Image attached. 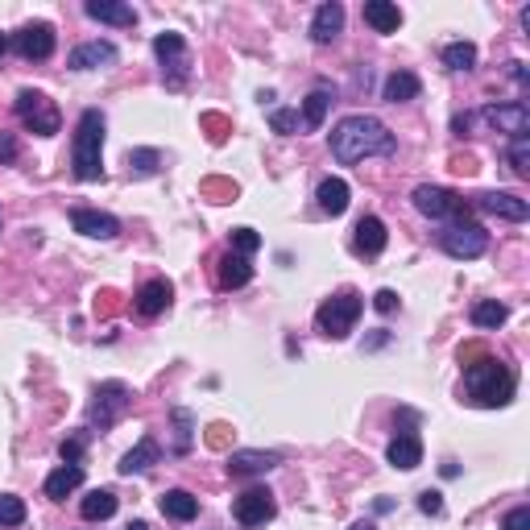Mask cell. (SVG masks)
I'll return each instance as SVG.
<instances>
[{"label":"cell","instance_id":"obj_1","mask_svg":"<svg viewBox=\"0 0 530 530\" xmlns=\"http://www.w3.org/2000/svg\"><path fill=\"white\" fill-rule=\"evenodd\" d=\"M394 150H398V137L378 117H365V112L344 117L332 129V158L344 166L365 162V158H390Z\"/></svg>","mask_w":530,"mask_h":530},{"label":"cell","instance_id":"obj_2","mask_svg":"<svg viewBox=\"0 0 530 530\" xmlns=\"http://www.w3.org/2000/svg\"><path fill=\"white\" fill-rule=\"evenodd\" d=\"M465 390L476 406H489V411H493V406H509V398L518 390V378L489 352V357L473 361V365L465 369Z\"/></svg>","mask_w":530,"mask_h":530},{"label":"cell","instance_id":"obj_3","mask_svg":"<svg viewBox=\"0 0 530 530\" xmlns=\"http://www.w3.org/2000/svg\"><path fill=\"white\" fill-rule=\"evenodd\" d=\"M71 166H75L79 183L104 178V117H100V109H87L79 117L75 141H71Z\"/></svg>","mask_w":530,"mask_h":530},{"label":"cell","instance_id":"obj_4","mask_svg":"<svg viewBox=\"0 0 530 530\" xmlns=\"http://www.w3.org/2000/svg\"><path fill=\"white\" fill-rule=\"evenodd\" d=\"M13 112H17V120H22L30 133H38V137H55V133L63 129V117H58L55 100L46 96V91H33V87H22V91H17Z\"/></svg>","mask_w":530,"mask_h":530},{"label":"cell","instance_id":"obj_5","mask_svg":"<svg viewBox=\"0 0 530 530\" xmlns=\"http://www.w3.org/2000/svg\"><path fill=\"white\" fill-rule=\"evenodd\" d=\"M361 311H365V299H361L357 291H340L315 311V327L324 335H332V340H344V335L357 327Z\"/></svg>","mask_w":530,"mask_h":530},{"label":"cell","instance_id":"obj_6","mask_svg":"<svg viewBox=\"0 0 530 530\" xmlns=\"http://www.w3.org/2000/svg\"><path fill=\"white\" fill-rule=\"evenodd\" d=\"M129 406H133L129 386H125V381H104V386H96V398L87 406V422L100 427V431H109V427H117V422L129 414Z\"/></svg>","mask_w":530,"mask_h":530},{"label":"cell","instance_id":"obj_7","mask_svg":"<svg viewBox=\"0 0 530 530\" xmlns=\"http://www.w3.org/2000/svg\"><path fill=\"white\" fill-rule=\"evenodd\" d=\"M439 245H444L447 257L473 261L489 249V232L476 224V220H456V224H447L444 232H439Z\"/></svg>","mask_w":530,"mask_h":530},{"label":"cell","instance_id":"obj_8","mask_svg":"<svg viewBox=\"0 0 530 530\" xmlns=\"http://www.w3.org/2000/svg\"><path fill=\"white\" fill-rule=\"evenodd\" d=\"M414 207H419L427 220H447V224H456V220H465L468 216V204L456 191H447V187H431V183H422L414 187Z\"/></svg>","mask_w":530,"mask_h":530},{"label":"cell","instance_id":"obj_9","mask_svg":"<svg viewBox=\"0 0 530 530\" xmlns=\"http://www.w3.org/2000/svg\"><path fill=\"white\" fill-rule=\"evenodd\" d=\"M153 55H158V63H162V79L166 87H178L187 83V71H191V58H187V42L183 33H158L153 38Z\"/></svg>","mask_w":530,"mask_h":530},{"label":"cell","instance_id":"obj_10","mask_svg":"<svg viewBox=\"0 0 530 530\" xmlns=\"http://www.w3.org/2000/svg\"><path fill=\"white\" fill-rule=\"evenodd\" d=\"M13 50L30 63H46V58L55 55V25L50 22H30L22 30L13 33Z\"/></svg>","mask_w":530,"mask_h":530},{"label":"cell","instance_id":"obj_11","mask_svg":"<svg viewBox=\"0 0 530 530\" xmlns=\"http://www.w3.org/2000/svg\"><path fill=\"white\" fill-rule=\"evenodd\" d=\"M232 514H237L240 526H265V522L278 514V506H274V493H270V489L253 485V489H245V493L237 498Z\"/></svg>","mask_w":530,"mask_h":530},{"label":"cell","instance_id":"obj_12","mask_svg":"<svg viewBox=\"0 0 530 530\" xmlns=\"http://www.w3.org/2000/svg\"><path fill=\"white\" fill-rule=\"evenodd\" d=\"M481 120H485L489 129L506 133V137H518V133L530 129V112L522 100H509V104H485L481 109Z\"/></svg>","mask_w":530,"mask_h":530},{"label":"cell","instance_id":"obj_13","mask_svg":"<svg viewBox=\"0 0 530 530\" xmlns=\"http://www.w3.org/2000/svg\"><path fill=\"white\" fill-rule=\"evenodd\" d=\"M386 240H390V232H386V224L378 216H361L357 228H352V253L357 257H378L386 249Z\"/></svg>","mask_w":530,"mask_h":530},{"label":"cell","instance_id":"obj_14","mask_svg":"<svg viewBox=\"0 0 530 530\" xmlns=\"http://www.w3.org/2000/svg\"><path fill=\"white\" fill-rule=\"evenodd\" d=\"M71 224H75V232L96 237V240H112L120 232V220L109 216V212H96V207H75V212H71Z\"/></svg>","mask_w":530,"mask_h":530},{"label":"cell","instance_id":"obj_15","mask_svg":"<svg viewBox=\"0 0 530 530\" xmlns=\"http://www.w3.org/2000/svg\"><path fill=\"white\" fill-rule=\"evenodd\" d=\"M476 207H481V212H489V216L514 220V224H522V220L530 216V204H526V199L509 195V191H485V195H476Z\"/></svg>","mask_w":530,"mask_h":530},{"label":"cell","instance_id":"obj_16","mask_svg":"<svg viewBox=\"0 0 530 530\" xmlns=\"http://www.w3.org/2000/svg\"><path fill=\"white\" fill-rule=\"evenodd\" d=\"M340 30H344V4H335V0L319 4L315 17H311V42L315 46H332L335 38H340Z\"/></svg>","mask_w":530,"mask_h":530},{"label":"cell","instance_id":"obj_17","mask_svg":"<svg viewBox=\"0 0 530 530\" xmlns=\"http://www.w3.org/2000/svg\"><path fill=\"white\" fill-rule=\"evenodd\" d=\"M174 299V286L166 278H150L145 286L137 291V299H133V307H137V315H145V319H153V315H162L166 307H170Z\"/></svg>","mask_w":530,"mask_h":530},{"label":"cell","instance_id":"obj_18","mask_svg":"<svg viewBox=\"0 0 530 530\" xmlns=\"http://www.w3.org/2000/svg\"><path fill=\"white\" fill-rule=\"evenodd\" d=\"M117 46L112 42H83L71 50V71H100V66H117Z\"/></svg>","mask_w":530,"mask_h":530},{"label":"cell","instance_id":"obj_19","mask_svg":"<svg viewBox=\"0 0 530 530\" xmlns=\"http://www.w3.org/2000/svg\"><path fill=\"white\" fill-rule=\"evenodd\" d=\"M386 460H390L394 468H402V473L419 468L422 465V439L414 431H398L390 439V447H386Z\"/></svg>","mask_w":530,"mask_h":530},{"label":"cell","instance_id":"obj_20","mask_svg":"<svg viewBox=\"0 0 530 530\" xmlns=\"http://www.w3.org/2000/svg\"><path fill=\"white\" fill-rule=\"evenodd\" d=\"M361 17H365V25L373 33H398L402 30V9L390 4V0H365Z\"/></svg>","mask_w":530,"mask_h":530},{"label":"cell","instance_id":"obj_21","mask_svg":"<svg viewBox=\"0 0 530 530\" xmlns=\"http://www.w3.org/2000/svg\"><path fill=\"white\" fill-rule=\"evenodd\" d=\"M282 456L278 452H253V447H240V452L228 456V473L232 476H257V473H270Z\"/></svg>","mask_w":530,"mask_h":530},{"label":"cell","instance_id":"obj_22","mask_svg":"<svg viewBox=\"0 0 530 530\" xmlns=\"http://www.w3.org/2000/svg\"><path fill=\"white\" fill-rule=\"evenodd\" d=\"M91 22H104V25H137V9L133 4H120V0H87L83 4Z\"/></svg>","mask_w":530,"mask_h":530},{"label":"cell","instance_id":"obj_23","mask_svg":"<svg viewBox=\"0 0 530 530\" xmlns=\"http://www.w3.org/2000/svg\"><path fill=\"white\" fill-rule=\"evenodd\" d=\"M216 282L224 286V291H240V286H249V282H253V265H249V257L224 253V257L216 261Z\"/></svg>","mask_w":530,"mask_h":530},{"label":"cell","instance_id":"obj_24","mask_svg":"<svg viewBox=\"0 0 530 530\" xmlns=\"http://www.w3.org/2000/svg\"><path fill=\"white\" fill-rule=\"evenodd\" d=\"M158 456H162V447H158V439L153 435H145V439H137V447L133 452L120 456V476H133V473H145V468L158 465Z\"/></svg>","mask_w":530,"mask_h":530},{"label":"cell","instance_id":"obj_25","mask_svg":"<svg viewBox=\"0 0 530 530\" xmlns=\"http://www.w3.org/2000/svg\"><path fill=\"white\" fill-rule=\"evenodd\" d=\"M348 183L344 178H324L319 183V191H315V199H319V212H327V216H344L348 212Z\"/></svg>","mask_w":530,"mask_h":530},{"label":"cell","instance_id":"obj_26","mask_svg":"<svg viewBox=\"0 0 530 530\" xmlns=\"http://www.w3.org/2000/svg\"><path fill=\"white\" fill-rule=\"evenodd\" d=\"M79 485H83V468H79V465H63V468H55V473L46 476V498H50V501H66V493H75Z\"/></svg>","mask_w":530,"mask_h":530},{"label":"cell","instance_id":"obj_27","mask_svg":"<svg viewBox=\"0 0 530 530\" xmlns=\"http://www.w3.org/2000/svg\"><path fill=\"white\" fill-rule=\"evenodd\" d=\"M158 506H162V514L170 522H191L199 514V498L195 493H187V489H170V493H162Z\"/></svg>","mask_w":530,"mask_h":530},{"label":"cell","instance_id":"obj_28","mask_svg":"<svg viewBox=\"0 0 530 530\" xmlns=\"http://www.w3.org/2000/svg\"><path fill=\"white\" fill-rule=\"evenodd\" d=\"M422 83L414 71H394L390 79H386V87H381V96L390 100V104H406V100H419Z\"/></svg>","mask_w":530,"mask_h":530},{"label":"cell","instance_id":"obj_29","mask_svg":"<svg viewBox=\"0 0 530 530\" xmlns=\"http://www.w3.org/2000/svg\"><path fill=\"white\" fill-rule=\"evenodd\" d=\"M79 514H83L87 522H104L117 514V493L112 489H91L83 501H79Z\"/></svg>","mask_w":530,"mask_h":530},{"label":"cell","instance_id":"obj_30","mask_svg":"<svg viewBox=\"0 0 530 530\" xmlns=\"http://www.w3.org/2000/svg\"><path fill=\"white\" fill-rule=\"evenodd\" d=\"M332 100H335V91L327 83H319L311 96H307V104H303V125H307V129H319V125H324L327 109H332Z\"/></svg>","mask_w":530,"mask_h":530},{"label":"cell","instance_id":"obj_31","mask_svg":"<svg viewBox=\"0 0 530 530\" xmlns=\"http://www.w3.org/2000/svg\"><path fill=\"white\" fill-rule=\"evenodd\" d=\"M506 319H509V307L498 303V299H481V303L473 307V324L485 327V332H498Z\"/></svg>","mask_w":530,"mask_h":530},{"label":"cell","instance_id":"obj_32","mask_svg":"<svg viewBox=\"0 0 530 530\" xmlns=\"http://www.w3.org/2000/svg\"><path fill=\"white\" fill-rule=\"evenodd\" d=\"M199 195L212 199V204H232V199L240 195V187L232 183V178H220V174H212V178H204V183H199Z\"/></svg>","mask_w":530,"mask_h":530},{"label":"cell","instance_id":"obj_33","mask_svg":"<svg viewBox=\"0 0 530 530\" xmlns=\"http://www.w3.org/2000/svg\"><path fill=\"white\" fill-rule=\"evenodd\" d=\"M509 166L518 178H530V133H518V137H509V150H506Z\"/></svg>","mask_w":530,"mask_h":530},{"label":"cell","instance_id":"obj_34","mask_svg":"<svg viewBox=\"0 0 530 530\" xmlns=\"http://www.w3.org/2000/svg\"><path fill=\"white\" fill-rule=\"evenodd\" d=\"M444 66H447V71H473V66H476V46L473 42L444 46Z\"/></svg>","mask_w":530,"mask_h":530},{"label":"cell","instance_id":"obj_35","mask_svg":"<svg viewBox=\"0 0 530 530\" xmlns=\"http://www.w3.org/2000/svg\"><path fill=\"white\" fill-rule=\"evenodd\" d=\"M162 170V153L158 150H129V174L133 178H150Z\"/></svg>","mask_w":530,"mask_h":530},{"label":"cell","instance_id":"obj_36","mask_svg":"<svg viewBox=\"0 0 530 530\" xmlns=\"http://www.w3.org/2000/svg\"><path fill=\"white\" fill-rule=\"evenodd\" d=\"M170 419H174V452L183 456L187 447H191V431H195V419H191V411H183V406H174Z\"/></svg>","mask_w":530,"mask_h":530},{"label":"cell","instance_id":"obj_37","mask_svg":"<svg viewBox=\"0 0 530 530\" xmlns=\"http://www.w3.org/2000/svg\"><path fill=\"white\" fill-rule=\"evenodd\" d=\"M199 129L207 133V141H212V145H224L228 133H232V120H228L224 112H204V117H199Z\"/></svg>","mask_w":530,"mask_h":530},{"label":"cell","instance_id":"obj_38","mask_svg":"<svg viewBox=\"0 0 530 530\" xmlns=\"http://www.w3.org/2000/svg\"><path fill=\"white\" fill-rule=\"evenodd\" d=\"M25 522V501L13 493H0V526H22Z\"/></svg>","mask_w":530,"mask_h":530},{"label":"cell","instance_id":"obj_39","mask_svg":"<svg viewBox=\"0 0 530 530\" xmlns=\"http://www.w3.org/2000/svg\"><path fill=\"white\" fill-rule=\"evenodd\" d=\"M257 249H261V237L253 228H232V253L237 257H253Z\"/></svg>","mask_w":530,"mask_h":530},{"label":"cell","instance_id":"obj_40","mask_svg":"<svg viewBox=\"0 0 530 530\" xmlns=\"http://www.w3.org/2000/svg\"><path fill=\"white\" fill-rule=\"evenodd\" d=\"M232 427H228V422H212V427H207L204 431V444L212 447V452H228V447H232Z\"/></svg>","mask_w":530,"mask_h":530},{"label":"cell","instance_id":"obj_41","mask_svg":"<svg viewBox=\"0 0 530 530\" xmlns=\"http://www.w3.org/2000/svg\"><path fill=\"white\" fill-rule=\"evenodd\" d=\"M270 125H274V133H294V129H299V112L274 109V112H270Z\"/></svg>","mask_w":530,"mask_h":530},{"label":"cell","instance_id":"obj_42","mask_svg":"<svg viewBox=\"0 0 530 530\" xmlns=\"http://www.w3.org/2000/svg\"><path fill=\"white\" fill-rule=\"evenodd\" d=\"M501 530H530V506L509 509L506 518H501Z\"/></svg>","mask_w":530,"mask_h":530},{"label":"cell","instance_id":"obj_43","mask_svg":"<svg viewBox=\"0 0 530 530\" xmlns=\"http://www.w3.org/2000/svg\"><path fill=\"white\" fill-rule=\"evenodd\" d=\"M419 509H422V514H431V518H439V514H444V498H439L435 489H422V493H419Z\"/></svg>","mask_w":530,"mask_h":530},{"label":"cell","instance_id":"obj_44","mask_svg":"<svg viewBox=\"0 0 530 530\" xmlns=\"http://www.w3.org/2000/svg\"><path fill=\"white\" fill-rule=\"evenodd\" d=\"M58 456H63V465H79L83 460V439H63V447H58Z\"/></svg>","mask_w":530,"mask_h":530},{"label":"cell","instance_id":"obj_45","mask_svg":"<svg viewBox=\"0 0 530 530\" xmlns=\"http://www.w3.org/2000/svg\"><path fill=\"white\" fill-rule=\"evenodd\" d=\"M120 311V294L117 291H100L96 294V315H117Z\"/></svg>","mask_w":530,"mask_h":530},{"label":"cell","instance_id":"obj_46","mask_svg":"<svg viewBox=\"0 0 530 530\" xmlns=\"http://www.w3.org/2000/svg\"><path fill=\"white\" fill-rule=\"evenodd\" d=\"M456 357H460V365H473V361H481V357H489V348L481 344V340H473V344H460V352H456Z\"/></svg>","mask_w":530,"mask_h":530},{"label":"cell","instance_id":"obj_47","mask_svg":"<svg viewBox=\"0 0 530 530\" xmlns=\"http://www.w3.org/2000/svg\"><path fill=\"white\" fill-rule=\"evenodd\" d=\"M452 170L456 174H476L481 166H476V153H452Z\"/></svg>","mask_w":530,"mask_h":530},{"label":"cell","instance_id":"obj_48","mask_svg":"<svg viewBox=\"0 0 530 530\" xmlns=\"http://www.w3.org/2000/svg\"><path fill=\"white\" fill-rule=\"evenodd\" d=\"M373 307H378L381 315H390L394 307H398V294H394V291H378V294H373Z\"/></svg>","mask_w":530,"mask_h":530},{"label":"cell","instance_id":"obj_49","mask_svg":"<svg viewBox=\"0 0 530 530\" xmlns=\"http://www.w3.org/2000/svg\"><path fill=\"white\" fill-rule=\"evenodd\" d=\"M13 158H17V137L0 133V162H13Z\"/></svg>","mask_w":530,"mask_h":530},{"label":"cell","instance_id":"obj_50","mask_svg":"<svg viewBox=\"0 0 530 530\" xmlns=\"http://www.w3.org/2000/svg\"><path fill=\"white\" fill-rule=\"evenodd\" d=\"M452 129L460 133V137H468V129H473V112H456V117H452Z\"/></svg>","mask_w":530,"mask_h":530},{"label":"cell","instance_id":"obj_51","mask_svg":"<svg viewBox=\"0 0 530 530\" xmlns=\"http://www.w3.org/2000/svg\"><path fill=\"white\" fill-rule=\"evenodd\" d=\"M509 75L518 79V83H526V66H522V63H509Z\"/></svg>","mask_w":530,"mask_h":530},{"label":"cell","instance_id":"obj_52","mask_svg":"<svg viewBox=\"0 0 530 530\" xmlns=\"http://www.w3.org/2000/svg\"><path fill=\"white\" fill-rule=\"evenodd\" d=\"M348 530H378V526H373V522H352Z\"/></svg>","mask_w":530,"mask_h":530},{"label":"cell","instance_id":"obj_53","mask_svg":"<svg viewBox=\"0 0 530 530\" xmlns=\"http://www.w3.org/2000/svg\"><path fill=\"white\" fill-rule=\"evenodd\" d=\"M125 530H150V522H129Z\"/></svg>","mask_w":530,"mask_h":530},{"label":"cell","instance_id":"obj_54","mask_svg":"<svg viewBox=\"0 0 530 530\" xmlns=\"http://www.w3.org/2000/svg\"><path fill=\"white\" fill-rule=\"evenodd\" d=\"M4 46H9V42H4V33H0V55H4Z\"/></svg>","mask_w":530,"mask_h":530}]
</instances>
